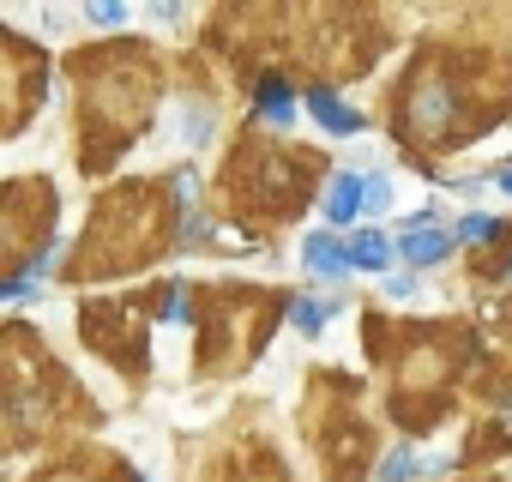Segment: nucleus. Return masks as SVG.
<instances>
[{
  "label": "nucleus",
  "instance_id": "1",
  "mask_svg": "<svg viewBox=\"0 0 512 482\" xmlns=\"http://www.w3.org/2000/svg\"><path fill=\"white\" fill-rule=\"evenodd\" d=\"M452 229H440V223H416L410 235H398V254L410 260V272H422V266H440V260H452Z\"/></svg>",
  "mask_w": 512,
  "mask_h": 482
},
{
  "label": "nucleus",
  "instance_id": "2",
  "mask_svg": "<svg viewBox=\"0 0 512 482\" xmlns=\"http://www.w3.org/2000/svg\"><path fill=\"white\" fill-rule=\"evenodd\" d=\"M344 254H350V266H362V272H386V266L398 260V241L380 235V229H356Z\"/></svg>",
  "mask_w": 512,
  "mask_h": 482
},
{
  "label": "nucleus",
  "instance_id": "3",
  "mask_svg": "<svg viewBox=\"0 0 512 482\" xmlns=\"http://www.w3.org/2000/svg\"><path fill=\"white\" fill-rule=\"evenodd\" d=\"M253 109H260V121H272V127H296V91L284 79H260Z\"/></svg>",
  "mask_w": 512,
  "mask_h": 482
},
{
  "label": "nucleus",
  "instance_id": "4",
  "mask_svg": "<svg viewBox=\"0 0 512 482\" xmlns=\"http://www.w3.org/2000/svg\"><path fill=\"white\" fill-rule=\"evenodd\" d=\"M308 109H314V121H320L326 133H362V115H356L344 97H332V91H308Z\"/></svg>",
  "mask_w": 512,
  "mask_h": 482
},
{
  "label": "nucleus",
  "instance_id": "5",
  "mask_svg": "<svg viewBox=\"0 0 512 482\" xmlns=\"http://www.w3.org/2000/svg\"><path fill=\"white\" fill-rule=\"evenodd\" d=\"M302 260H308V272H320V278H344V272H350V254L338 248L332 235H308V241H302Z\"/></svg>",
  "mask_w": 512,
  "mask_h": 482
},
{
  "label": "nucleus",
  "instance_id": "6",
  "mask_svg": "<svg viewBox=\"0 0 512 482\" xmlns=\"http://www.w3.org/2000/svg\"><path fill=\"white\" fill-rule=\"evenodd\" d=\"M356 211H362V175H356V169H344V175L326 187V217H332V223H350Z\"/></svg>",
  "mask_w": 512,
  "mask_h": 482
},
{
  "label": "nucleus",
  "instance_id": "7",
  "mask_svg": "<svg viewBox=\"0 0 512 482\" xmlns=\"http://www.w3.org/2000/svg\"><path fill=\"white\" fill-rule=\"evenodd\" d=\"M416 470H422V458H416L410 446H392V452L380 458V482H416Z\"/></svg>",
  "mask_w": 512,
  "mask_h": 482
},
{
  "label": "nucleus",
  "instance_id": "8",
  "mask_svg": "<svg viewBox=\"0 0 512 482\" xmlns=\"http://www.w3.org/2000/svg\"><path fill=\"white\" fill-rule=\"evenodd\" d=\"M500 235V223L488 217V211H464L458 223H452V241H494Z\"/></svg>",
  "mask_w": 512,
  "mask_h": 482
},
{
  "label": "nucleus",
  "instance_id": "9",
  "mask_svg": "<svg viewBox=\"0 0 512 482\" xmlns=\"http://www.w3.org/2000/svg\"><path fill=\"white\" fill-rule=\"evenodd\" d=\"M326 314H332V308H326V302H314V296H296V302H290V326H296V332H308V338L326 326Z\"/></svg>",
  "mask_w": 512,
  "mask_h": 482
},
{
  "label": "nucleus",
  "instance_id": "10",
  "mask_svg": "<svg viewBox=\"0 0 512 482\" xmlns=\"http://www.w3.org/2000/svg\"><path fill=\"white\" fill-rule=\"evenodd\" d=\"M392 205V181L386 175H362V211H386Z\"/></svg>",
  "mask_w": 512,
  "mask_h": 482
},
{
  "label": "nucleus",
  "instance_id": "11",
  "mask_svg": "<svg viewBox=\"0 0 512 482\" xmlns=\"http://www.w3.org/2000/svg\"><path fill=\"white\" fill-rule=\"evenodd\" d=\"M386 296L392 302H410L416 296V272H386Z\"/></svg>",
  "mask_w": 512,
  "mask_h": 482
},
{
  "label": "nucleus",
  "instance_id": "12",
  "mask_svg": "<svg viewBox=\"0 0 512 482\" xmlns=\"http://www.w3.org/2000/svg\"><path fill=\"white\" fill-rule=\"evenodd\" d=\"M121 19H127V7H115V0H109V7H91V25L97 31H115Z\"/></svg>",
  "mask_w": 512,
  "mask_h": 482
},
{
  "label": "nucleus",
  "instance_id": "13",
  "mask_svg": "<svg viewBox=\"0 0 512 482\" xmlns=\"http://www.w3.org/2000/svg\"><path fill=\"white\" fill-rule=\"evenodd\" d=\"M181 314H187V302H181V290H169L163 296V320H181Z\"/></svg>",
  "mask_w": 512,
  "mask_h": 482
},
{
  "label": "nucleus",
  "instance_id": "14",
  "mask_svg": "<svg viewBox=\"0 0 512 482\" xmlns=\"http://www.w3.org/2000/svg\"><path fill=\"white\" fill-rule=\"evenodd\" d=\"M500 193H512V169H506V175H500Z\"/></svg>",
  "mask_w": 512,
  "mask_h": 482
},
{
  "label": "nucleus",
  "instance_id": "15",
  "mask_svg": "<svg viewBox=\"0 0 512 482\" xmlns=\"http://www.w3.org/2000/svg\"><path fill=\"white\" fill-rule=\"evenodd\" d=\"M506 278H512V266H506Z\"/></svg>",
  "mask_w": 512,
  "mask_h": 482
}]
</instances>
